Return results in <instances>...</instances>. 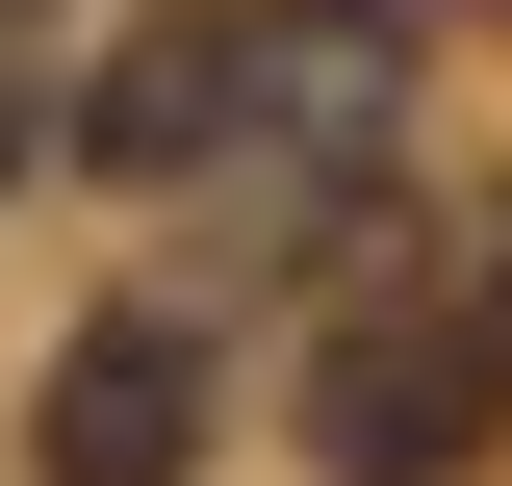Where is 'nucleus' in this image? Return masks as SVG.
<instances>
[{
	"label": "nucleus",
	"instance_id": "2",
	"mask_svg": "<svg viewBox=\"0 0 512 486\" xmlns=\"http://www.w3.org/2000/svg\"><path fill=\"white\" fill-rule=\"evenodd\" d=\"M359 103H384V52L333 0L308 26H154V52L77 103V154H103V180H256V154H333Z\"/></svg>",
	"mask_w": 512,
	"mask_h": 486
},
{
	"label": "nucleus",
	"instance_id": "3",
	"mask_svg": "<svg viewBox=\"0 0 512 486\" xmlns=\"http://www.w3.org/2000/svg\"><path fill=\"white\" fill-rule=\"evenodd\" d=\"M205 435H231V359H205L180 307H103L52 359V410H26V486H180Z\"/></svg>",
	"mask_w": 512,
	"mask_h": 486
},
{
	"label": "nucleus",
	"instance_id": "4",
	"mask_svg": "<svg viewBox=\"0 0 512 486\" xmlns=\"http://www.w3.org/2000/svg\"><path fill=\"white\" fill-rule=\"evenodd\" d=\"M52 154V77H26V0H0V180Z\"/></svg>",
	"mask_w": 512,
	"mask_h": 486
},
{
	"label": "nucleus",
	"instance_id": "1",
	"mask_svg": "<svg viewBox=\"0 0 512 486\" xmlns=\"http://www.w3.org/2000/svg\"><path fill=\"white\" fill-rule=\"evenodd\" d=\"M384 256V231H359ZM512 435V205L461 256H384L359 307H333V359H308V461L333 486H461Z\"/></svg>",
	"mask_w": 512,
	"mask_h": 486
}]
</instances>
